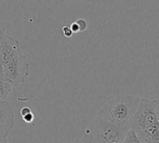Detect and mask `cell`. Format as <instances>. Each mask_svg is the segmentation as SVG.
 Returning <instances> with one entry per match:
<instances>
[{
	"label": "cell",
	"instance_id": "obj_1",
	"mask_svg": "<svg viewBox=\"0 0 159 143\" xmlns=\"http://www.w3.org/2000/svg\"><path fill=\"white\" fill-rule=\"evenodd\" d=\"M0 70L12 83L17 87L23 84L30 74V66L23 55L18 40L5 35L0 44Z\"/></svg>",
	"mask_w": 159,
	"mask_h": 143
},
{
	"label": "cell",
	"instance_id": "obj_2",
	"mask_svg": "<svg viewBox=\"0 0 159 143\" xmlns=\"http://www.w3.org/2000/svg\"><path fill=\"white\" fill-rule=\"evenodd\" d=\"M141 98L130 94L120 95L104 104L96 116L119 125H127L129 120L137 111Z\"/></svg>",
	"mask_w": 159,
	"mask_h": 143
},
{
	"label": "cell",
	"instance_id": "obj_3",
	"mask_svg": "<svg viewBox=\"0 0 159 143\" xmlns=\"http://www.w3.org/2000/svg\"><path fill=\"white\" fill-rule=\"evenodd\" d=\"M128 128L127 125H116L96 116L85 128L79 142L120 143Z\"/></svg>",
	"mask_w": 159,
	"mask_h": 143
},
{
	"label": "cell",
	"instance_id": "obj_4",
	"mask_svg": "<svg viewBox=\"0 0 159 143\" xmlns=\"http://www.w3.org/2000/svg\"><path fill=\"white\" fill-rule=\"evenodd\" d=\"M158 118L153 101L141 98L137 111L129 120L127 126L138 132L158 122Z\"/></svg>",
	"mask_w": 159,
	"mask_h": 143
},
{
	"label": "cell",
	"instance_id": "obj_5",
	"mask_svg": "<svg viewBox=\"0 0 159 143\" xmlns=\"http://www.w3.org/2000/svg\"><path fill=\"white\" fill-rule=\"evenodd\" d=\"M15 125V115L6 100L0 101V128L11 132Z\"/></svg>",
	"mask_w": 159,
	"mask_h": 143
},
{
	"label": "cell",
	"instance_id": "obj_6",
	"mask_svg": "<svg viewBox=\"0 0 159 143\" xmlns=\"http://www.w3.org/2000/svg\"><path fill=\"white\" fill-rule=\"evenodd\" d=\"M141 142L159 143V122H156L146 129L137 132Z\"/></svg>",
	"mask_w": 159,
	"mask_h": 143
},
{
	"label": "cell",
	"instance_id": "obj_7",
	"mask_svg": "<svg viewBox=\"0 0 159 143\" xmlns=\"http://www.w3.org/2000/svg\"><path fill=\"white\" fill-rule=\"evenodd\" d=\"M12 84L0 70V101L6 100L12 91Z\"/></svg>",
	"mask_w": 159,
	"mask_h": 143
},
{
	"label": "cell",
	"instance_id": "obj_8",
	"mask_svg": "<svg viewBox=\"0 0 159 143\" xmlns=\"http://www.w3.org/2000/svg\"><path fill=\"white\" fill-rule=\"evenodd\" d=\"M123 142L124 143H141L139 137H138V134L135 132V130L132 129V128H129L127 129V132H126L124 139L123 140Z\"/></svg>",
	"mask_w": 159,
	"mask_h": 143
},
{
	"label": "cell",
	"instance_id": "obj_9",
	"mask_svg": "<svg viewBox=\"0 0 159 143\" xmlns=\"http://www.w3.org/2000/svg\"><path fill=\"white\" fill-rule=\"evenodd\" d=\"M22 119L23 120V122L26 124H31L34 120V115L32 112V111H30V112L26 113L23 115L21 116Z\"/></svg>",
	"mask_w": 159,
	"mask_h": 143
},
{
	"label": "cell",
	"instance_id": "obj_10",
	"mask_svg": "<svg viewBox=\"0 0 159 143\" xmlns=\"http://www.w3.org/2000/svg\"><path fill=\"white\" fill-rule=\"evenodd\" d=\"M75 22L78 24V26H79V31H80V32H84L85 30H86L87 27H88V23H87L86 20H84V19L80 18L78 19Z\"/></svg>",
	"mask_w": 159,
	"mask_h": 143
},
{
	"label": "cell",
	"instance_id": "obj_11",
	"mask_svg": "<svg viewBox=\"0 0 159 143\" xmlns=\"http://www.w3.org/2000/svg\"><path fill=\"white\" fill-rule=\"evenodd\" d=\"M10 132L0 128V143L8 142V137Z\"/></svg>",
	"mask_w": 159,
	"mask_h": 143
},
{
	"label": "cell",
	"instance_id": "obj_12",
	"mask_svg": "<svg viewBox=\"0 0 159 143\" xmlns=\"http://www.w3.org/2000/svg\"><path fill=\"white\" fill-rule=\"evenodd\" d=\"M61 30H62V32H63V35L65 36L66 38H71V37H72L73 32L71 29V28H70V26H63Z\"/></svg>",
	"mask_w": 159,
	"mask_h": 143
},
{
	"label": "cell",
	"instance_id": "obj_13",
	"mask_svg": "<svg viewBox=\"0 0 159 143\" xmlns=\"http://www.w3.org/2000/svg\"><path fill=\"white\" fill-rule=\"evenodd\" d=\"M5 32H6V27L3 25V23L0 22V44H1L2 41L5 37Z\"/></svg>",
	"mask_w": 159,
	"mask_h": 143
},
{
	"label": "cell",
	"instance_id": "obj_14",
	"mask_svg": "<svg viewBox=\"0 0 159 143\" xmlns=\"http://www.w3.org/2000/svg\"><path fill=\"white\" fill-rule=\"evenodd\" d=\"M70 28H71V29L72 30L73 33H77V32H80L79 31V26H78V24L76 23V22H73V23H71V26H70Z\"/></svg>",
	"mask_w": 159,
	"mask_h": 143
},
{
	"label": "cell",
	"instance_id": "obj_15",
	"mask_svg": "<svg viewBox=\"0 0 159 143\" xmlns=\"http://www.w3.org/2000/svg\"><path fill=\"white\" fill-rule=\"evenodd\" d=\"M153 101V103L154 105H155V110L157 111V114L159 116V99H155V100H152Z\"/></svg>",
	"mask_w": 159,
	"mask_h": 143
},
{
	"label": "cell",
	"instance_id": "obj_16",
	"mask_svg": "<svg viewBox=\"0 0 159 143\" xmlns=\"http://www.w3.org/2000/svg\"><path fill=\"white\" fill-rule=\"evenodd\" d=\"M61 2H71V1H76V0H59Z\"/></svg>",
	"mask_w": 159,
	"mask_h": 143
},
{
	"label": "cell",
	"instance_id": "obj_17",
	"mask_svg": "<svg viewBox=\"0 0 159 143\" xmlns=\"http://www.w3.org/2000/svg\"><path fill=\"white\" fill-rule=\"evenodd\" d=\"M158 122H159V116H158Z\"/></svg>",
	"mask_w": 159,
	"mask_h": 143
}]
</instances>
